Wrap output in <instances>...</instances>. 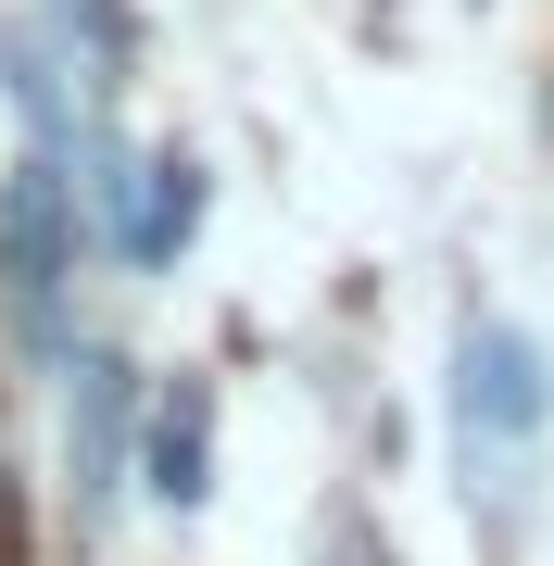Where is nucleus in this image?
<instances>
[{
    "label": "nucleus",
    "mask_w": 554,
    "mask_h": 566,
    "mask_svg": "<svg viewBox=\"0 0 554 566\" xmlns=\"http://www.w3.org/2000/svg\"><path fill=\"white\" fill-rule=\"evenodd\" d=\"M315 566H390V554L366 542V528H341V542H328V554H315Z\"/></svg>",
    "instance_id": "nucleus-6"
},
{
    "label": "nucleus",
    "mask_w": 554,
    "mask_h": 566,
    "mask_svg": "<svg viewBox=\"0 0 554 566\" xmlns=\"http://www.w3.org/2000/svg\"><path fill=\"white\" fill-rule=\"evenodd\" d=\"M202 214H215V177L189 151H139V177H126V214H114V252L139 264V277H165V264L202 240Z\"/></svg>",
    "instance_id": "nucleus-5"
},
{
    "label": "nucleus",
    "mask_w": 554,
    "mask_h": 566,
    "mask_svg": "<svg viewBox=\"0 0 554 566\" xmlns=\"http://www.w3.org/2000/svg\"><path fill=\"white\" fill-rule=\"evenodd\" d=\"M76 177L63 164L25 151L13 177H0V303H13L25 353H63V277H76Z\"/></svg>",
    "instance_id": "nucleus-3"
},
{
    "label": "nucleus",
    "mask_w": 554,
    "mask_h": 566,
    "mask_svg": "<svg viewBox=\"0 0 554 566\" xmlns=\"http://www.w3.org/2000/svg\"><path fill=\"white\" fill-rule=\"evenodd\" d=\"M453 479H467V516L504 528L530 516V491H542V428H554V365H542V340L516 315H492V303H467L453 315Z\"/></svg>",
    "instance_id": "nucleus-1"
},
{
    "label": "nucleus",
    "mask_w": 554,
    "mask_h": 566,
    "mask_svg": "<svg viewBox=\"0 0 554 566\" xmlns=\"http://www.w3.org/2000/svg\"><path fill=\"white\" fill-rule=\"evenodd\" d=\"M139 491L165 516H202L215 504V378H177L151 390V416H139Z\"/></svg>",
    "instance_id": "nucleus-4"
},
{
    "label": "nucleus",
    "mask_w": 554,
    "mask_h": 566,
    "mask_svg": "<svg viewBox=\"0 0 554 566\" xmlns=\"http://www.w3.org/2000/svg\"><path fill=\"white\" fill-rule=\"evenodd\" d=\"M139 416H151V390L114 340L63 353V504H76V528H102L139 491Z\"/></svg>",
    "instance_id": "nucleus-2"
}]
</instances>
